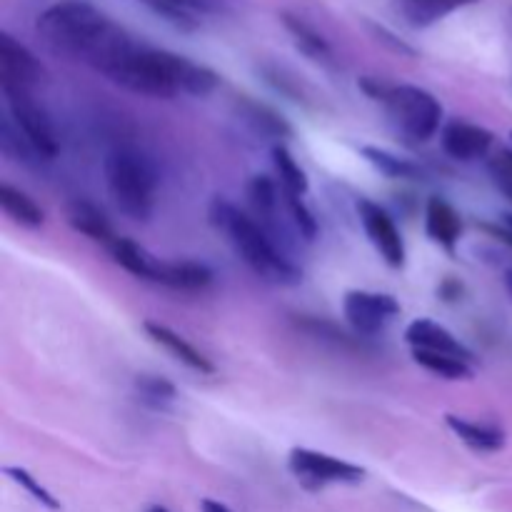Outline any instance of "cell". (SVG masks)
Masks as SVG:
<instances>
[{
    "label": "cell",
    "mask_w": 512,
    "mask_h": 512,
    "mask_svg": "<svg viewBox=\"0 0 512 512\" xmlns=\"http://www.w3.org/2000/svg\"><path fill=\"white\" fill-rule=\"evenodd\" d=\"M283 200H285V213H288L290 220H293V228L298 230V235L305 240V243H313V240L318 238V220H315L313 210L305 205L303 198L285 193V190H283Z\"/></svg>",
    "instance_id": "4316f807"
},
{
    "label": "cell",
    "mask_w": 512,
    "mask_h": 512,
    "mask_svg": "<svg viewBox=\"0 0 512 512\" xmlns=\"http://www.w3.org/2000/svg\"><path fill=\"white\" fill-rule=\"evenodd\" d=\"M0 148H3V153L8 155V158L20 160V163H30L33 158H38V153L30 148V143L25 140V135L15 128V123L10 120V115L3 120V128H0Z\"/></svg>",
    "instance_id": "f1b7e54d"
},
{
    "label": "cell",
    "mask_w": 512,
    "mask_h": 512,
    "mask_svg": "<svg viewBox=\"0 0 512 512\" xmlns=\"http://www.w3.org/2000/svg\"><path fill=\"white\" fill-rule=\"evenodd\" d=\"M270 155H273V168L275 175H278L280 188H283L285 193L305 198L310 190V180L308 175H305V170L298 165V160L293 158V153L285 148V143H275Z\"/></svg>",
    "instance_id": "cb8c5ba5"
},
{
    "label": "cell",
    "mask_w": 512,
    "mask_h": 512,
    "mask_svg": "<svg viewBox=\"0 0 512 512\" xmlns=\"http://www.w3.org/2000/svg\"><path fill=\"white\" fill-rule=\"evenodd\" d=\"M143 330L148 333V338L153 340L155 345H160L165 353L173 355V358L178 360V363H183L185 368L195 370V373H200V375L215 373V365L210 363V358H205V355L200 353L193 343H188L183 335L175 333V330L168 328V325L158 323V320H145Z\"/></svg>",
    "instance_id": "5bb4252c"
},
{
    "label": "cell",
    "mask_w": 512,
    "mask_h": 512,
    "mask_svg": "<svg viewBox=\"0 0 512 512\" xmlns=\"http://www.w3.org/2000/svg\"><path fill=\"white\" fill-rule=\"evenodd\" d=\"M105 183L120 213L135 223L153 218L158 173L150 158L135 148H115L105 158Z\"/></svg>",
    "instance_id": "277c9868"
},
{
    "label": "cell",
    "mask_w": 512,
    "mask_h": 512,
    "mask_svg": "<svg viewBox=\"0 0 512 512\" xmlns=\"http://www.w3.org/2000/svg\"><path fill=\"white\" fill-rule=\"evenodd\" d=\"M355 210H358V218L363 223L365 235L373 243V248L378 250L380 258L385 260V265L393 270L403 268L405 258H408V250H405L403 235H400L398 225L390 218L388 210H383L378 203H373L368 198H358Z\"/></svg>",
    "instance_id": "30bf717a"
},
{
    "label": "cell",
    "mask_w": 512,
    "mask_h": 512,
    "mask_svg": "<svg viewBox=\"0 0 512 512\" xmlns=\"http://www.w3.org/2000/svg\"><path fill=\"white\" fill-rule=\"evenodd\" d=\"M493 143V130L483 128V125L465 123V120H450L440 130V145H443L445 155L460 160V163H475V160L485 158Z\"/></svg>",
    "instance_id": "8fae6325"
},
{
    "label": "cell",
    "mask_w": 512,
    "mask_h": 512,
    "mask_svg": "<svg viewBox=\"0 0 512 512\" xmlns=\"http://www.w3.org/2000/svg\"><path fill=\"white\" fill-rule=\"evenodd\" d=\"M0 205H3V213L8 215L13 223H18L20 228L28 230H38L43 228L45 223V213L28 193H23L15 185L3 183L0 185Z\"/></svg>",
    "instance_id": "7402d4cb"
},
{
    "label": "cell",
    "mask_w": 512,
    "mask_h": 512,
    "mask_svg": "<svg viewBox=\"0 0 512 512\" xmlns=\"http://www.w3.org/2000/svg\"><path fill=\"white\" fill-rule=\"evenodd\" d=\"M463 290L465 288H463V283H460V280L445 278L443 283H440L438 295L445 300V303H458V300L463 298Z\"/></svg>",
    "instance_id": "4dcf8cb0"
},
{
    "label": "cell",
    "mask_w": 512,
    "mask_h": 512,
    "mask_svg": "<svg viewBox=\"0 0 512 512\" xmlns=\"http://www.w3.org/2000/svg\"><path fill=\"white\" fill-rule=\"evenodd\" d=\"M108 18L110 15L90 0H58L38 15L35 33L55 55L83 63L85 53Z\"/></svg>",
    "instance_id": "3957f363"
},
{
    "label": "cell",
    "mask_w": 512,
    "mask_h": 512,
    "mask_svg": "<svg viewBox=\"0 0 512 512\" xmlns=\"http://www.w3.org/2000/svg\"><path fill=\"white\" fill-rule=\"evenodd\" d=\"M3 473L8 475V478L13 480L15 485H20V488H23L25 493H28L30 498L35 500V503H40V505H43V508H48V510H53V512L60 510L58 498H55V495L50 493V490L45 488V485H40L38 478H35V475H30L25 468H13V465H8V468H3Z\"/></svg>",
    "instance_id": "83f0119b"
},
{
    "label": "cell",
    "mask_w": 512,
    "mask_h": 512,
    "mask_svg": "<svg viewBox=\"0 0 512 512\" xmlns=\"http://www.w3.org/2000/svg\"><path fill=\"white\" fill-rule=\"evenodd\" d=\"M445 425L475 453H498L505 448V430L495 423H475L460 415H445Z\"/></svg>",
    "instance_id": "d6986e66"
},
{
    "label": "cell",
    "mask_w": 512,
    "mask_h": 512,
    "mask_svg": "<svg viewBox=\"0 0 512 512\" xmlns=\"http://www.w3.org/2000/svg\"><path fill=\"white\" fill-rule=\"evenodd\" d=\"M65 218H68V225L75 233L85 235L88 240L105 245V248H110L118 240L103 210L95 208L88 200H70L68 208H65Z\"/></svg>",
    "instance_id": "ac0fdd59"
},
{
    "label": "cell",
    "mask_w": 512,
    "mask_h": 512,
    "mask_svg": "<svg viewBox=\"0 0 512 512\" xmlns=\"http://www.w3.org/2000/svg\"><path fill=\"white\" fill-rule=\"evenodd\" d=\"M405 343L410 345V350H430V353L455 355V358L475 363L473 350H470L468 345L460 343L445 325L435 323V320L430 318L413 320V323L405 328Z\"/></svg>",
    "instance_id": "7c38bea8"
},
{
    "label": "cell",
    "mask_w": 512,
    "mask_h": 512,
    "mask_svg": "<svg viewBox=\"0 0 512 512\" xmlns=\"http://www.w3.org/2000/svg\"><path fill=\"white\" fill-rule=\"evenodd\" d=\"M463 215L453 208L445 198L433 195L425 205V233L433 240L438 248H443L445 253L455 255L460 238H463Z\"/></svg>",
    "instance_id": "4fadbf2b"
},
{
    "label": "cell",
    "mask_w": 512,
    "mask_h": 512,
    "mask_svg": "<svg viewBox=\"0 0 512 512\" xmlns=\"http://www.w3.org/2000/svg\"><path fill=\"white\" fill-rule=\"evenodd\" d=\"M483 230H488V233L493 235V238H498L500 243H505V245H508V248H512V230L505 228L503 223H498V225L485 223V225H483Z\"/></svg>",
    "instance_id": "1f68e13d"
},
{
    "label": "cell",
    "mask_w": 512,
    "mask_h": 512,
    "mask_svg": "<svg viewBox=\"0 0 512 512\" xmlns=\"http://www.w3.org/2000/svg\"><path fill=\"white\" fill-rule=\"evenodd\" d=\"M145 512H170V510L163 508V505H150V508L145 510Z\"/></svg>",
    "instance_id": "d590c367"
},
{
    "label": "cell",
    "mask_w": 512,
    "mask_h": 512,
    "mask_svg": "<svg viewBox=\"0 0 512 512\" xmlns=\"http://www.w3.org/2000/svg\"><path fill=\"white\" fill-rule=\"evenodd\" d=\"M475 3H480V0H390L395 15L405 25L418 30L430 28V25L440 23L448 15L470 8Z\"/></svg>",
    "instance_id": "9a60e30c"
},
{
    "label": "cell",
    "mask_w": 512,
    "mask_h": 512,
    "mask_svg": "<svg viewBox=\"0 0 512 512\" xmlns=\"http://www.w3.org/2000/svg\"><path fill=\"white\" fill-rule=\"evenodd\" d=\"M240 118H243L258 135L275 138L278 143H283L285 138L293 135V128H290L288 120H285L278 110H273L265 103H258V100H240Z\"/></svg>",
    "instance_id": "ffe728a7"
},
{
    "label": "cell",
    "mask_w": 512,
    "mask_h": 512,
    "mask_svg": "<svg viewBox=\"0 0 512 512\" xmlns=\"http://www.w3.org/2000/svg\"><path fill=\"white\" fill-rule=\"evenodd\" d=\"M385 105L390 123L410 143H428L443 130V105L430 90L408 83H388L378 100Z\"/></svg>",
    "instance_id": "5b68a950"
},
{
    "label": "cell",
    "mask_w": 512,
    "mask_h": 512,
    "mask_svg": "<svg viewBox=\"0 0 512 512\" xmlns=\"http://www.w3.org/2000/svg\"><path fill=\"white\" fill-rule=\"evenodd\" d=\"M133 388H135V395H138V400L145 405V408L160 410V413L173 408L175 400H178V388H175L168 378H163V375H150V373L138 375Z\"/></svg>",
    "instance_id": "d4e9b609"
},
{
    "label": "cell",
    "mask_w": 512,
    "mask_h": 512,
    "mask_svg": "<svg viewBox=\"0 0 512 512\" xmlns=\"http://www.w3.org/2000/svg\"><path fill=\"white\" fill-rule=\"evenodd\" d=\"M3 95L5 103H8L10 120L25 135L30 148L38 153L40 160H53L60 150L58 133H55L48 110L35 100V93H30V90H3Z\"/></svg>",
    "instance_id": "52a82bcc"
},
{
    "label": "cell",
    "mask_w": 512,
    "mask_h": 512,
    "mask_svg": "<svg viewBox=\"0 0 512 512\" xmlns=\"http://www.w3.org/2000/svg\"><path fill=\"white\" fill-rule=\"evenodd\" d=\"M368 30L373 33V38L378 40L380 45H385V48L393 50V53L408 55V58H415V55H418V53H415L413 45L405 43L403 38H398V35H395L393 30L385 28V25H378V23H373V20H368Z\"/></svg>",
    "instance_id": "f546056e"
},
{
    "label": "cell",
    "mask_w": 512,
    "mask_h": 512,
    "mask_svg": "<svg viewBox=\"0 0 512 512\" xmlns=\"http://www.w3.org/2000/svg\"><path fill=\"white\" fill-rule=\"evenodd\" d=\"M213 278L215 273L210 265L200 260H160L153 283L170 290H183V293H198L208 288Z\"/></svg>",
    "instance_id": "2e32d148"
},
{
    "label": "cell",
    "mask_w": 512,
    "mask_h": 512,
    "mask_svg": "<svg viewBox=\"0 0 512 512\" xmlns=\"http://www.w3.org/2000/svg\"><path fill=\"white\" fill-rule=\"evenodd\" d=\"M503 285H505V290H508V298L512 303V268L503 270Z\"/></svg>",
    "instance_id": "836d02e7"
},
{
    "label": "cell",
    "mask_w": 512,
    "mask_h": 512,
    "mask_svg": "<svg viewBox=\"0 0 512 512\" xmlns=\"http://www.w3.org/2000/svg\"><path fill=\"white\" fill-rule=\"evenodd\" d=\"M510 138H512V133H510Z\"/></svg>",
    "instance_id": "74e56055"
},
{
    "label": "cell",
    "mask_w": 512,
    "mask_h": 512,
    "mask_svg": "<svg viewBox=\"0 0 512 512\" xmlns=\"http://www.w3.org/2000/svg\"><path fill=\"white\" fill-rule=\"evenodd\" d=\"M108 250L120 268L128 270V273L135 275V278L153 283L155 270H158V263H160L158 255H153L150 250H145L143 245H138L130 238H118Z\"/></svg>",
    "instance_id": "44dd1931"
},
{
    "label": "cell",
    "mask_w": 512,
    "mask_h": 512,
    "mask_svg": "<svg viewBox=\"0 0 512 512\" xmlns=\"http://www.w3.org/2000/svg\"><path fill=\"white\" fill-rule=\"evenodd\" d=\"M280 20H283L285 30H288L293 43L298 45V50L305 58L323 65V68H338V58H335L333 45L328 43V38H325L318 28H313L308 20L300 18V15L295 13H280Z\"/></svg>",
    "instance_id": "e0dca14e"
},
{
    "label": "cell",
    "mask_w": 512,
    "mask_h": 512,
    "mask_svg": "<svg viewBox=\"0 0 512 512\" xmlns=\"http://www.w3.org/2000/svg\"><path fill=\"white\" fill-rule=\"evenodd\" d=\"M363 158L373 165L378 173H383L390 180H420L423 178V168L413 160L403 158V155H395L390 150L378 148V145H363Z\"/></svg>",
    "instance_id": "603a6c76"
},
{
    "label": "cell",
    "mask_w": 512,
    "mask_h": 512,
    "mask_svg": "<svg viewBox=\"0 0 512 512\" xmlns=\"http://www.w3.org/2000/svg\"><path fill=\"white\" fill-rule=\"evenodd\" d=\"M288 468L295 480L308 490H323L328 485H358L368 475V470L360 465L310 448L290 450Z\"/></svg>",
    "instance_id": "8992f818"
},
{
    "label": "cell",
    "mask_w": 512,
    "mask_h": 512,
    "mask_svg": "<svg viewBox=\"0 0 512 512\" xmlns=\"http://www.w3.org/2000/svg\"><path fill=\"white\" fill-rule=\"evenodd\" d=\"M45 78H48V70L40 63L38 55L3 30L0 33V90L35 93V88L43 85Z\"/></svg>",
    "instance_id": "9c48e42d"
},
{
    "label": "cell",
    "mask_w": 512,
    "mask_h": 512,
    "mask_svg": "<svg viewBox=\"0 0 512 512\" xmlns=\"http://www.w3.org/2000/svg\"><path fill=\"white\" fill-rule=\"evenodd\" d=\"M200 508H203V512H233L228 505L218 503V500H203V503H200Z\"/></svg>",
    "instance_id": "d6a6232c"
},
{
    "label": "cell",
    "mask_w": 512,
    "mask_h": 512,
    "mask_svg": "<svg viewBox=\"0 0 512 512\" xmlns=\"http://www.w3.org/2000/svg\"><path fill=\"white\" fill-rule=\"evenodd\" d=\"M343 315L358 335L373 338L383 333L400 315V303L390 293L375 290H348L343 298Z\"/></svg>",
    "instance_id": "ba28073f"
},
{
    "label": "cell",
    "mask_w": 512,
    "mask_h": 512,
    "mask_svg": "<svg viewBox=\"0 0 512 512\" xmlns=\"http://www.w3.org/2000/svg\"><path fill=\"white\" fill-rule=\"evenodd\" d=\"M210 223L218 233L225 235L230 248L238 253V258L258 275L260 280L270 285H298L303 280V270L298 268L288 250L275 243L273 235L263 228L255 218L230 203L223 195H215L210 203Z\"/></svg>",
    "instance_id": "7a4b0ae2"
},
{
    "label": "cell",
    "mask_w": 512,
    "mask_h": 512,
    "mask_svg": "<svg viewBox=\"0 0 512 512\" xmlns=\"http://www.w3.org/2000/svg\"><path fill=\"white\" fill-rule=\"evenodd\" d=\"M503 225H505V228H508V230H512V215H510V213L503 215Z\"/></svg>",
    "instance_id": "8d00e7d4"
},
{
    "label": "cell",
    "mask_w": 512,
    "mask_h": 512,
    "mask_svg": "<svg viewBox=\"0 0 512 512\" xmlns=\"http://www.w3.org/2000/svg\"><path fill=\"white\" fill-rule=\"evenodd\" d=\"M413 360L428 373L445 380H473L475 368L470 360L455 358V355L430 353V350H413Z\"/></svg>",
    "instance_id": "484cf974"
},
{
    "label": "cell",
    "mask_w": 512,
    "mask_h": 512,
    "mask_svg": "<svg viewBox=\"0 0 512 512\" xmlns=\"http://www.w3.org/2000/svg\"><path fill=\"white\" fill-rule=\"evenodd\" d=\"M105 78L130 93L163 100L178 95L205 98L220 85V75L208 65L195 63L173 50L155 48L140 38H133V43L118 55Z\"/></svg>",
    "instance_id": "6da1fadb"
},
{
    "label": "cell",
    "mask_w": 512,
    "mask_h": 512,
    "mask_svg": "<svg viewBox=\"0 0 512 512\" xmlns=\"http://www.w3.org/2000/svg\"><path fill=\"white\" fill-rule=\"evenodd\" d=\"M498 185H500V190H503V193L512 200V183H498Z\"/></svg>",
    "instance_id": "e575fe53"
}]
</instances>
